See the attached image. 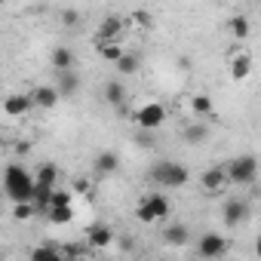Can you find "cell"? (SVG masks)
Returning a JSON list of instances; mask_svg holds the SVG:
<instances>
[{"label": "cell", "mask_w": 261, "mask_h": 261, "mask_svg": "<svg viewBox=\"0 0 261 261\" xmlns=\"http://www.w3.org/2000/svg\"><path fill=\"white\" fill-rule=\"evenodd\" d=\"M227 28H230V34H233L237 40H246V37H249V19H246V16H233V19L227 22Z\"/></svg>", "instance_id": "cell-25"}, {"label": "cell", "mask_w": 261, "mask_h": 261, "mask_svg": "<svg viewBox=\"0 0 261 261\" xmlns=\"http://www.w3.org/2000/svg\"><path fill=\"white\" fill-rule=\"evenodd\" d=\"M89 249H83V246H65L62 249V258H77V255H86Z\"/></svg>", "instance_id": "cell-31"}, {"label": "cell", "mask_w": 261, "mask_h": 261, "mask_svg": "<svg viewBox=\"0 0 261 261\" xmlns=\"http://www.w3.org/2000/svg\"><path fill=\"white\" fill-rule=\"evenodd\" d=\"M191 111L197 114V117H215V105H212V98L209 95H194L191 98Z\"/></svg>", "instance_id": "cell-21"}, {"label": "cell", "mask_w": 261, "mask_h": 261, "mask_svg": "<svg viewBox=\"0 0 261 261\" xmlns=\"http://www.w3.org/2000/svg\"><path fill=\"white\" fill-rule=\"evenodd\" d=\"M133 117H136V126H139V129H151V133H154V129L163 126V120H166V108H163L160 101H148V105H142Z\"/></svg>", "instance_id": "cell-5"}, {"label": "cell", "mask_w": 261, "mask_h": 261, "mask_svg": "<svg viewBox=\"0 0 261 261\" xmlns=\"http://www.w3.org/2000/svg\"><path fill=\"white\" fill-rule=\"evenodd\" d=\"M59 92H56V86H40V89H34L31 92V101H34V108H40V111H53L56 105H59Z\"/></svg>", "instance_id": "cell-13"}, {"label": "cell", "mask_w": 261, "mask_h": 261, "mask_svg": "<svg viewBox=\"0 0 261 261\" xmlns=\"http://www.w3.org/2000/svg\"><path fill=\"white\" fill-rule=\"evenodd\" d=\"M224 175H227V185H255L258 178V160L252 154H243V157H233L227 166H224Z\"/></svg>", "instance_id": "cell-3"}, {"label": "cell", "mask_w": 261, "mask_h": 261, "mask_svg": "<svg viewBox=\"0 0 261 261\" xmlns=\"http://www.w3.org/2000/svg\"><path fill=\"white\" fill-rule=\"evenodd\" d=\"M46 218H49L53 224H68V221L74 218V206H71V203H59V206H49V209H46Z\"/></svg>", "instance_id": "cell-19"}, {"label": "cell", "mask_w": 261, "mask_h": 261, "mask_svg": "<svg viewBox=\"0 0 261 261\" xmlns=\"http://www.w3.org/2000/svg\"><path fill=\"white\" fill-rule=\"evenodd\" d=\"M105 101H108L111 108L123 111V105H126V89H123V83L108 80V83H105Z\"/></svg>", "instance_id": "cell-18"}, {"label": "cell", "mask_w": 261, "mask_h": 261, "mask_svg": "<svg viewBox=\"0 0 261 261\" xmlns=\"http://www.w3.org/2000/svg\"><path fill=\"white\" fill-rule=\"evenodd\" d=\"M4 111H7L10 117H25V114L34 111V101H31V95H10V98L4 101Z\"/></svg>", "instance_id": "cell-15"}, {"label": "cell", "mask_w": 261, "mask_h": 261, "mask_svg": "<svg viewBox=\"0 0 261 261\" xmlns=\"http://www.w3.org/2000/svg\"><path fill=\"white\" fill-rule=\"evenodd\" d=\"M34 181H40V185H53V188H56V181H59V169H56V163H40Z\"/></svg>", "instance_id": "cell-24"}, {"label": "cell", "mask_w": 261, "mask_h": 261, "mask_svg": "<svg viewBox=\"0 0 261 261\" xmlns=\"http://www.w3.org/2000/svg\"><path fill=\"white\" fill-rule=\"evenodd\" d=\"M92 169H95L98 175H114V172L120 169V157H117L114 151H98L95 160H92Z\"/></svg>", "instance_id": "cell-14"}, {"label": "cell", "mask_w": 261, "mask_h": 261, "mask_svg": "<svg viewBox=\"0 0 261 261\" xmlns=\"http://www.w3.org/2000/svg\"><path fill=\"white\" fill-rule=\"evenodd\" d=\"M114 65H117V71H120V74H136V71L142 68V59H139V56H133V53H123Z\"/></svg>", "instance_id": "cell-23"}, {"label": "cell", "mask_w": 261, "mask_h": 261, "mask_svg": "<svg viewBox=\"0 0 261 261\" xmlns=\"http://www.w3.org/2000/svg\"><path fill=\"white\" fill-rule=\"evenodd\" d=\"M120 31H123L120 16H105V22H101L98 31H95V46H98V43H111V40H117Z\"/></svg>", "instance_id": "cell-11"}, {"label": "cell", "mask_w": 261, "mask_h": 261, "mask_svg": "<svg viewBox=\"0 0 261 261\" xmlns=\"http://www.w3.org/2000/svg\"><path fill=\"white\" fill-rule=\"evenodd\" d=\"M249 4H255V0H249Z\"/></svg>", "instance_id": "cell-33"}, {"label": "cell", "mask_w": 261, "mask_h": 261, "mask_svg": "<svg viewBox=\"0 0 261 261\" xmlns=\"http://www.w3.org/2000/svg\"><path fill=\"white\" fill-rule=\"evenodd\" d=\"M98 56H101L105 62H111V65H114V62L123 56V46H120L117 40H111V43H98Z\"/></svg>", "instance_id": "cell-26"}, {"label": "cell", "mask_w": 261, "mask_h": 261, "mask_svg": "<svg viewBox=\"0 0 261 261\" xmlns=\"http://www.w3.org/2000/svg\"><path fill=\"white\" fill-rule=\"evenodd\" d=\"M31 258H37V261H46V258H62V249H59V246H37V249L31 252Z\"/></svg>", "instance_id": "cell-28"}, {"label": "cell", "mask_w": 261, "mask_h": 261, "mask_svg": "<svg viewBox=\"0 0 261 261\" xmlns=\"http://www.w3.org/2000/svg\"><path fill=\"white\" fill-rule=\"evenodd\" d=\"M56 74H59V77H56V92H59V95L71 98V95L80 92V74H77L74 68H68V71H56Z\"/></svg>", "instance_id": "cell-9"}, {"label": "cell", "mask_w": 261, "mask_h": 261, "mask_svg": "<svg viewBox=\"0 0 261 261\" xmlns=\"http://www.w3.org/2000/svg\"><path fill=\"white\" fill-rule=\"evenodd\" d=\"M197 255L200 258H221V255H227V240L218 233H203L197 240Z\"/></svg>", "instance_id": "cell-6"}, {"label": "cell", "mask_w": 261, "mask_h": 261, "mask_svg": "<svg viewBox=\"0 0 261 261\" xmlns=\"http://www.w3.org/2000/svg\"><path fill=\"white\" fill-rule=\"evenodd\" d=\"M200 185H203V191H206V194H221V191L227 188L224 166H212V169H206V172H203V178H200Z\"/></svg>", "instance_id": "cell-10"}, {"label": "cell", "mask_w": 261, "mask_h": 261, "mask_svg": "<svg viewBox=\"0 0 261 261\" xmlns=\"http://www.w3.org/2000/svg\"><path fill=\"white\" fill-rule=\"evenodd\" d=\"M249 71H252V56L249 53H240V56H233L230 59V77L240 83V80H246L249 77Z\"/></svg>", "instance_id": "cell-17"}, {"label": "cell", "mask_w": 261, "mask_h": 261, "mask_svg": "<svg viewBox=\"0 0 261 261\" xmlns=\"http://www.w3.org/2000/svg\"><path fill=\"white\" fill-rule=\"evenodd\" d=\"M151 181L157 185V188H181V185H188V169L181 166V163H175V160H160V163H154L151 166Z\"/></svg>", "instance_id": "cell-2"}, {"label": "cell", "mask_w": 261, "mask_h": 261, "mask_svg": "<svg viewBox=\"0 0 261 261\" xmlns=\"http://www.w3.org/2000/svg\"><path fill=\"white\" fill-rule=\"evenodd\" d=\"M77 22H80V13H77V10H65V13H62V25H65V28H74Z\"/></svg>", "instance_id": "cell-30"}, {"label": "cell", "mask_w": 261, "mask_h": 261, "mask_svg": "<svg viewBox=\"0 0 261 261\" xmlns=\"http://www.w3.org/2000/svg\"><path fill=\"white\" fill-rule=\"evenodd\" d=\"M188 237H191L188 224H169V227L163 230V240H166L169 246H185V243H188Z\"/></svg>", "instance_id": "cell-20"}, {"label": "cell", "mask_w": 261, "mask_h": 261, "mask_svg": "<svg viewBox=\"0 0 261 261\" xmlns=\"http://www.w3.org/2000/svg\"><path fill=\"white\" fill-rule=\"evenodd\" d=\"M133 22H136V25H142V28H151V25H154V19H151V13H148V10H136V13H133Z\"/></svg>", "instance_id": "cell-29"}, {"label": "cell", "mask_w": 261, "mask_h": 261, "mask_svg": "<svg viewBox=\"0 0 261 261\" xmlns=\"http://www.w3.org/2000/svg\"><path fill=\"white\" fill-rule=\"evenodd\" d=\"M169 209H172V206H169V197L160 194V191H154V194H148V197L139 200L136 215H139L142 224H154V221H163V218L169 215Z\"/></svg>", "instance_id": "cell-4"}, {"label": "cell", "mask_w": 261, "mask_h": 261, "mask_svg": "<svg viewBox=\"0 0 261 261\" xmlns=\"http://www.w3.org/2000/svg\"><path fill=\"white\" fill-rule=\"evenodd\" d=\"M86 243H89V246H95V249L111 246V243H114V227H111V224H105V221L89 224V227H86Z\"/></svg>", "instance_id": "cell-8"}, {"label": "cell", "mask_w": 261, "mask_h": 261, "mask_svg": "<svg viewBox=\"0 0 261 261\" xmlns=\"http://www.w3.org/2000/svg\"><path fill=\"white\" fill-rule=\"evenodd\" d=\"M49 65L56 68V71H68V68H74L77 65V56H74V49L71 46H56L53 53H49Z\"/></svg>", "instance_id": "cell-12"}, {"label": "cell", "mask_w": 261, "mask_h": 261, "mask_svg": "<svg viewBox=\"0 0 261 261\" xmlns=\"http://www.w3.org/2000/svg\"><path fill=\"white\" fill-rule=\"evenodd\" d=\"M249 215H252V206L246 203V200H227L224 203V224L227 227H237V224H243V221H249Z\"/></svg>", "instance_id": "cell-7"}, {"label": "cell", "mask_w": 261, "mask_h": 261, "mask_svg": "<svg viewBox=\"0 0 261 261\" xmlns=\"http://www.w3.org/2000/svg\"><path fill=\"white\" fill-rule=\"evenodd\" d=\"M49 197H53V185H40V181H34L31 203H34L37 215H46V209H49Z\"/></svg>", "instance_id": "cell-16"}, {"label": "cell", "mask_w": 261, "mask_h": 261, "mask_svg": "<svg viewBox=\"0 0 261 261\" xmlns=\"http://www.w3.org/2000/svg\"><path fill=\"white\" fill-rule=\"evenodd\" d=\"M4 4H7V0H0V7H4Z\"/></svg>", "instance_id": "cell-32"}, {"label": "cell", "mask_w": 261, "mask_h": 261, "mask_svg": "<svg viewBox=\"0 0 261 261\" xmlns=\"http://www.w3.org/2000/svg\"><path fill=\"white\" fill-rule=\"evenodd\" d=\"M16 209H13V215L19 218V221H28V218H34L37 215V209H34V203L31 200H22V203H13Z\"/></svg>", "instance_id": "cell-27"}, {"label": "cell", "mask_w": 261, "mask_h": 261, "mask_svg": "<svg viewBox=\"0 0 261 261\" xmlns=\"http://www.w3.org/2000/svg\"><path fill=\"white\" fill-rule=\"evenodd\" d=\"M4 194H7L13 203L31 200V194H34V175H31L22 163H10V166L4 169Z\"/></svg>", "instance_id": "cell-1"}, {"label": "cell", "mask_w": 261, "mask_h": 261, "mask_svg": "<svg viewBox=\"0 0 261 261\" xmlns=\"http://www.w3.org/2000/svg\"><path fill=\"white\" fill-rule=\"evenodd\" d=\"M185 142L188 145H200L206 136H209V129H206V123H191V126H185Z\"/></svg>", "instance_id": "cell-22"}]
</instances>
